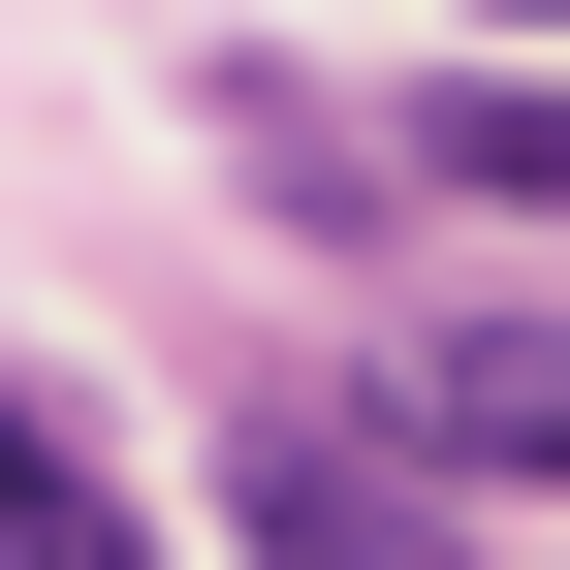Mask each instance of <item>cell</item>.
Instances as JSON below:
<instances>
[{
  "mask_svg": "<svg viewBox=\"0 0 570 570\" xmlns=\"http://www.w3.org/2000/svg\"><path fill=\"white\" fill-rule=\"evenodd\" d=\"M381 444H412V475H570V348H412Z\"/></svg>",
  "mask_w": 570,
  "mask_h": 570,
  "instance_id": "obj_2",
  "label": "cell"
},
{
  "mask_svg": "<svg viewBox=\"0 0 570 570\" xmlns=\"http://www.w3.org/2000/svg\"><path fill=\"white\" fill-rule=\"evenodd\" d=\"M32 475H63V412H32V381H0V508H32Z\"/></svg>",
  "mask_w": 570,
  "mask_h": 570,
  "instance_id": "obj_5",
  "label": "cell"
},
{
  "mask_svg": "<svg viewBox=\"0 0 570 570\" xmlns=\"http://www.w3.org/2000/svg\"><path fill=\"white\" fill-rule=\"evenodd\" d=\"M0 570H159V539H127L96 475H32V508H0Z\"/></svg>",
  "mask_w": 570,
  "mask_h": 570,
  "instance_id": "obj_4",
  "label": "cell"
},
{
  "mask_svg": "<svg viewBox=\"0 0 570 570\" xmlns=\"http://www.w3.org/2000/svg\"><path fill=\"white\" fill-rule=\"evenodd\" d=\"M223 539L254 570H475V508L381 444V412H223Z\"/></svg>",
  "mask_w": 570,
  "mask_h": 570,
  "instance_id": "obj_1",
  "label": "cell"
},
{
  "mask_svg": "<svg viewBox=\"0 0 570 570\" xmlns=\"http://www.w3.org/2000/svg\"><path fill=\"white\" fill-rule=\"evenodd\" d=\"M412 159H444V190H508V223H570V96H444Z\"/></svg>",
  "mask_w": 570,
  "mask_h": 570,
  "instance_id": "obj_3",
  "label": "cell"
}]
</instances>
